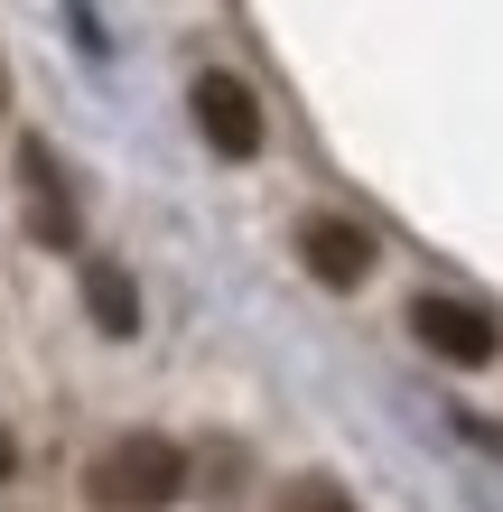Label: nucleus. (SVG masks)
<instances>
[{
    "label": "nucleus",
    "mask_w": 503,
    "mask_h": 512,
    "mask_svg": "<svg viewBox=\"0 0 503 512\" xmlns=\"http://www.w3.org/2000/svg\"><path fill=\"white\" fill-rule=\"evenodd\" d=\"M84 298H94V326H103V336H131V326H140V289H131L112 261L84 270Z\"/></svg>",
    "instance_id": "423d86ee"
},
{
    "label": "nucleus",
    "mask_w": 503,
    "mask_h": 512,
    "mask_svg": "<svg viewBox=\"0 0 503 512\" xmlns=\"http://www.w3.org/2000/svg\"><path fill=\"white\" fill-rule=\"evenodd\" d=\"M10 466H19V447H10V438H0V475H10Z\"/></svg>",
    "instance_id": "6e6552de"
},
{
    "label": "nucleus",
    "mask_w": 503,
    "mask_h": 512,
    "mask_svg": "<svg viewBox=\"0 0 503 512\" xmlns=\"http://www.w3.org/2000/svg\"><path fill=\"white\" fill-rule=\"evenodd\" d=\"M187 112H196V131L215 159H261V94L243 75H196L187 84Z\"/></svg>",
    "instance_id": "f03ea898"
},
{
    "label": "nucleus",
    "mask_w": 503,
    "mask_h": 512,
    "mask_svg": "<svg viewBox=\"0 0 503 512\" xmlns=\"http://www.w3.org/2000/svg\"><path fill=\"white\" fill-rule=\"evenodd\" d=\"M299 261H308V280H327V289H364L373 280V233L345 224V215H308L299 224Z\"/></svg>",
    "instance_id": "20e7f679"
},
{
    "label": "nucleus",
    "mask_w": 503,
    "mask_h": 512,
    "mask_svg": "<svg viewBox=\"0 0 503 512\" xmlns=\"http://www.w3.org/2000/svg\"><path fill=\"white\" fill-rule=\"evenodd\" d=\"M19 187H28V224H38V243L66 252L75 243V196H66V177H56L47 149H19Z\"/></svg>",
    "instance_id": "39448f33"
},
{
    "label": "nucleus",
    "mask_w": 503,
    "mask_h": 512,
    "mask_svg": "<svg viewBox=\"0 0 503 512\" xmlns=\"http://www.w3.org/2000/svg\"><path fill=\"white\" fill-rule=\"evenodd\" d=\"M0 94H10V84H0Z\"/></svg>",
    "instance_id": "1a4fd4ad"
},
{
    "label": "nucleus",
    "mask_w": 503,
    "mask_h": 512,
    "mask_svg": "<svg viewBox=\"0 0 503 512\" xmlns=\"http://www.w3.org/2000/svg\"><path fill=\"white\" fill-rule=\"evenodd\" d=\"M84 494H94V512H168L177 494H187V457H177L168 438L131 429V438H112L103 457H94Z\"/></svg>",
    "instance_id": "f257e3e1"
},
{
    "label": "nucleus",
    "mask_w": 503,
    "mask_h": 512,
    "mask_svg": "<svg viewBox=\"0 0 503 512\" xmlns=\"http://www.w3.org/2000/svg\"><path fill=\"white\" fill-rule=\"evenodd\" d=\"M271 512H354V494H345V485H327V475H299V485H289Z\"/></svg>",
    "instance_id": "0eeeda50"
},
{
    "label": "nucleus",
    "mask_w": 503,
    "mask_h": 512,
    "mask_svg": "<svg viewBox=\"0 0 503 512\" xmlns=\"http://www.w3.org/2000/svg\"><path fill=\"white\" fill-rule=\"evenodd\" d=\"M410 336H420L429 354H438V364H466V373H476V364H494V317L485 308H466V298H420V308H410Z\"/></svg>",
    "instance_id": "7ed1b4c3"
}]
</instances>
